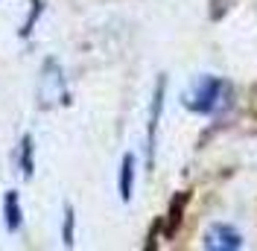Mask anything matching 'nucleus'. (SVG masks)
<instances>
[{
    "label": "nucleus",
    "instance_id": "f257e3e1",
    "mask_svg": "<svg viewBox=\"0 0 257 251\" xmlns=\"http://www.w3.org/2000/svg\"><path fill=\"white\" fill-rule=\"evenodd\" d=\"M231 96L234 88L231 82L219 76H199L190 88L181 94V105L193 114H205V117H219L225 108H231Z\"/></svg>",
    "mask_w": 257,
    "mask_h": 251
},
{
    "label": "nucleus",
    "instance_id": "f03ea898",
    "mask_svg": "<svg viewBox=\"0 0 257 251\" xmlns=\"http://www.w3.org/2000/svg\"><path fill=\"white\" fill-rule=\"evenodd\" d=\"M38 102L50 108V105H56V102H62L64 96V76H62V67L56 59H47L44 64V70H41V82H38Z\"/></svg>",
    "mask_w": 257,
    "mask_h": 251
},
{
    "label": "nucleus",
    "instance_id": "7ed1b4c3",
    "mask_svg": "<svg viewBox=\"0 0 257 251\" xmlns=\"http://www.w3.org/2000/svg\"><path fill=\"white\" fill-rule=\"evenodd\" d=\"M164 94H167V76H158L152 105H149V123H146V164L149 167L155 164V143H158V126H161V114H164Z\"/></svg>",
    "mask_w": 257,
    "mask_h": 251
},
{
    "label": "nucleus",
    "instance_id": "20e7f679",
    "mask_svg": "<svg viewBox=\"0 0 257 251\" xmlns=\"http://www.w3.org/2000/svg\"><path fill=\"white\" fill-rule=\"evenodd\" d=\"M202 245L208 251H237V248H242V234L234 225H228V222H213L205 231Z\"/></svg>",
    "mask_w": 257,
    "mask_h": 251
},
{
    "label": "nucleus",
    "instance_id": "39448f33",
    "mask_svg": "<svg viewBox=\"0 0 257 251\" xmlns=\"http://www.w3.org/2000/svg\"><path fill=\"white\" fill-rule=\"evenodd\" d=\"M117 190H120V199L132 202V190H135V155L126 152L120 161V175H117Z\"/></svg>",
    "mask_w": 257,
    "mask_h": 251
},
{
    "label": "nucleus",
    "instance_id": "423d86ee",
    "mask_svg": "<svg viewBox=\"0 0 257 251\" xmlns=\"http://www.w3.org/2000/svg\"><path fill=\"white\" fill-rule=\"evenodd\" d=\"M3 216H6V231H12L15 234L18 228H21V199H18L15 190H9L6 196H3Z\"/></svg>",
    "mask_w": 257,
    "mask_h": 251
},
{
    "label": "nucleus",
    "instance_id": "0eeeda50",
    "mask_svg": "<svg viewBox=\"0 0 257 251\" xmlns=\"http://www.w3.org/2000/svg\"><path fill=\"white\" fill-rule=\"evenodd\" d=\"M32 155H35V141H32V135H24V141L18 146V167H21L24 178H32V170H35Z\"/></svg>",
    "mask_w": 257,
    "mask_h": 251
},
{
    "label": "nucleus",
    "instance_id": "6e6552de",
    "mask_svg": "<svg viewBox=\"0 0 257 251\" xmlns=\"http://www.w3.org/2000/svg\"><path fill=\"white\" fill-rule=\"evenodd\" d=\"M64 245H73V210L70 207H64Z\"/></svg>",
    "mask_w": 257,
    "mask_h": 251
}]
</instances>
